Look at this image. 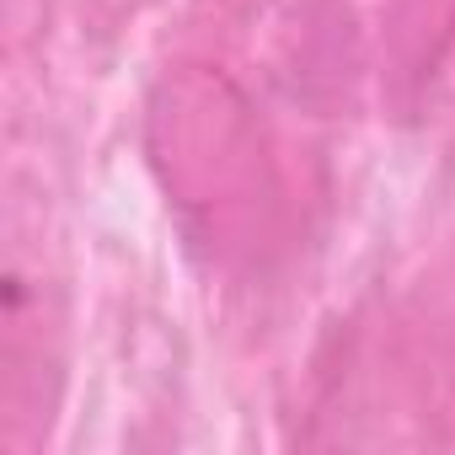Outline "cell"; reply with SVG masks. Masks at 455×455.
Masks as SVG:
<instances>
[{
  "label": "cell",
  "mask_w": 455,
  "mask_h": 455,
  "mask_svg": "<svg viewBox=\"0 0 455 455\" xmlns=\"http://www.w3.org/2000/svg\"><path fill=\"white\" fill-rule=\"evenodd\" d=\"M150 166L193 247L214 263H258L274 242L279 172L258 140L247 97L214 76H166L150 102Z\"/></svg>",
  "instance_id": "1"
},
{
  "label": "cell",
  "mask_w": 455,
  "mask_h": 455,
  "mask_svg": "<svg viewBox=\"0 0 455 455\" xmlns=\"http://www.w3.org/2000/svg\"><path fill=\"white\" fill-rule=\"evenodd\" d=\"M455 54V0H375V65L391 118L418 124Z\"/></svg>",
  "instance_id": "2"
}]
</instances>
